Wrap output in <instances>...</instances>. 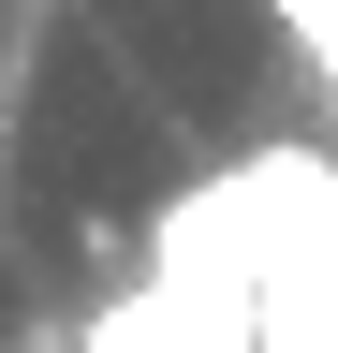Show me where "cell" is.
I'll list each match as a JSON object with an SVG mask.
<instances>
[{"instance_id": "obj_1", "label": "cell", "mask_w": 338, "mask_h": 353, "mask_svg": "<svg viewBox=\"0 0 338 353\" xmlns=\"http://www.w3.org/2000/svg\"><path fill=\"white\" fill-rule=\"evenodd\" d=\"M250 353H338V280H309V265H250Z\"/></svg>"}, {"instance_id": "obj_2", "label": "cell", "mask_w": 338, "mask_h": 353, "mask_svg": "<svg viewBox=\"0 0 338 353\" xmlns=\"http://www.w3.org/2000/svg\"><path fill=\"white\" fill-rule=\"evenodd\" d=\"M279 30L309 44V74H324V103H338V0H279Z\"/></svg>"}]
</instances>
